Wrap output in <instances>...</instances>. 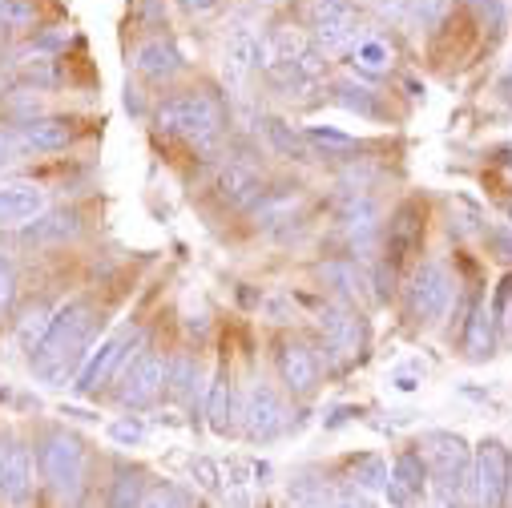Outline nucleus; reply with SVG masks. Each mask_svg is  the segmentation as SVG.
Here are the masks:
<instances>
[{"label":"nucleus","instance_id":"obj_40","mask_svg":"<svg viewBox=\"0 0 512 508\" xmlns=\"http://www.w3.org/2000/svg\"><path fill=\"white\" fill-rule=\"evenodd\" d=\"M13 295H17V271H13V263L5 259V254H0V311L13 303Z\"/></svg>","mask_w":512,"mask_h":508},{"label":"nucleus","instance_id":"obj_26","mask_svg":"<svg viewBox=\"0 0 512 508\" xmlns=\"http://www.w3.org/2000/svg\"><path fill=\"white\" fill-rule=\"evenodd\" d=\"M194 384H198V363H194L186 351H178V355L166 363V392L182 400V396L194 392Z\"/></svg>","mask_w":512,"mask_h":508},{"label":"nucleus","instance_id":"obj_27","mask_svg":"<svg viewBox=\"0 0 512 508\" xmlns=\"http://www.w3.org/2000/svg\"><path fill=\"white\" fill-rule=\"evenodd\" d=\"M335 101L347 105V109L359 113V117H379V97H375V89H367V85L339 81V85H335Z\"/></svg>","mask_w":512,"mask_h":508},{"label":"nucleus","instance_id":"obj_18","mask_svg":"<svg viewBox=\"0 0 512 508\" xmlns=\"http://www.w3.org/2000/svg\"><path fill=\"white\" fill-rule=\"evenodd\" d=\"M134 65H138L142 77H150V81H166V77L182 73V53H178L174 41H166V37H150V41L138 45Z\"/></svg>","mask_w":512,"mask_h":508},{"label":"nucleus","instance_id":"obj_12","mask_svg":"<svg viewBox=\"0 0 512 508\" xmlns=\"http://www.w3.org/2000/svg\"><path fill=\"white\" fill-rule=\"evenodd\" d=\"M33 496V456L25 444L0 452V508H29Z\"/></svg>","mask_w":512,"mask_h":508},{"label":"nucleus","instance_id":"obj_14","mask_svg":"<svg viewBox=\"0 0 512 508\" xmlns=\"http://www.w3.org/2000/svg\"><path fill=\"white\" fill-rule=\"evenodd\" d=\"M214 190H218L222 206L242 210V206L259 202V194H263V174L254 170L250 162H226L222 174H218V182H214Z\"/></svg>","mask_w":512,"mask_h":508},{"label":"nucleus","instance_id":"obj_7","mask_svg":"<svg viewBox=\"0 0 512 508\" xmlns=\"http://www.w3.org/2000/svg\"><path fill=\"white\" fill-rule=\"evenodd\" d=\"M472 492L480 500V508H504L508 496V456L496 440H488L480 448V456L472 460Z\"/></svg>","mask_w":512,"mask_h":508},{"label":"nucleus","instance_id":"obj_24","mask_svg":"<svg viewBox=\"0 0 512 508\" xmlns=\"http://www.w3.org/2000/svg\"><path fill=\"white\" fill-rule=\"evenodd\" d=\"M392 484H400L412 500L424 496V488H428V464H424V456L420 452H404L396 460V468H392Z\"/></svg>","mask_w":512,"mask_h":508},{"label":"nucleus","instance_id":"obj_3","mask_svg":"<svg viewBox=\"0 0 512 508\" xmlns=\"http://www.w3.org/2000/svg\"><path fill=\"white\" fill-rule=\"evenodd\" d=\"M41 468H45V480L57 496H77L81 492V476H85V452H81V440L69 436V432H53L45 440V452H41Z\"/></svg>","mask_w":512,"mask_h":508},{"label":"nucleus","instance_id":"obj_47","mask_svg":"<svg viewBox=\"0 0 512 508\" xmlns=\"http://www.w3.org/2000/svg\"><path fill=\"white\" fill-rule=\"evenodd\" d=\"M263 5H283V0H263Z\"/></svg>","mask_w":512,"mask_h":508},{"label":"nucleus","instance_id":"obj_11","mask_svg":"<svg viewBox=\"0 0 512 508\" xmlns=\"http://www.w3.org/2000/svg\"><path fill=\"white\" fill-rule=\"evenodd\" d=\"M166 392V359L146 351L130 363V371H125V384H121V404L130 408H150L158 396Z\"/></svg>","mask_w":512,"mask_h":508},{"label":"nucleus","instance_id":"obj_10","mask_svg":"<svg viewBox=\"0 0 512 508\" xmlns=\"http://www.w3.org/2000/svg\"><path fill=\"white\" fill-rule=\"evenodd\" d=\"M319 331H323V347L331 355L335 367H347L351 359H359V347H363V323L343 311V307H327L319 315Z\"/></svg>","mask_w":512,"mask_h":508},{"label":"nucleus","instance_id":"obj_45","mask_svg":"<svg viewBox=\"0 0 512 508\" xmlns=\"http://www.w3.org/2000/svg\"><path fill=\"white\" fill-rule=\"evenodd\" d=\"M492 242L500 246V254H504V259H512V238H508V234H492Z\"/></svg>","mask_w":512,"mask_h":508},{"label":"nucleus","instance_id":"obj_21","mask_svg":"<svg viewBox=\"0 0 512 508\" xmlns=\"http://www.w3.org/2000/svg\"><path fill=\"white\" fill-rule=\"evenodd\" d=\"M259 210V226H283V222H295V214H299V194L295 190H263L259 194V202H254Z\"/></svg>","mask_w":512,"mask_h":508},{"label":"nucleus","instance_id":"obj_13","mask_svg":"<svg viewBox=\"0 0 512 508\" xmlns=\"http://www.w3.org/2000/svg\"><path fill=\"white\" fill-rule=\"evenodd\" d=\"M134 339L138 335H130V331H117V335H109L97 351H93V359L85 363V371H81V379H77V388L81 392H97L101 384H105V379L125 363V359H130L134 363V355H130V347H134Z\"/></svg>","mask_w":512,"mask_h":508},{"label":"nucleus","instance_id":"obj_41","mask_svg":"<svg viewBox=\"0 0 512 508\" xmlns=\"http://www.w3.org/2000/svg\"><path fill=\"white\" fill-rule=\"evenodd\" d=\"M109 436H113L117 444H130V448H134V444L142 440V424H138L134 416H130V420H117V424L109 428Z\"/></svg>","mask_w":512,"mask_h":508},{"label":"nucleus","instance_id":"obj_22","mask_svg":"<svg viewBox=\"0 0 512 508\" xmlns=\"http://www.w3.org/2000/svg\"><path fill=\"white\" fill-rule=\"evenodd\" d=\"M343 234L351 238V246H367L371 242V234H375V206L367 198L355 194L343 206Z\"/></svg>","mask_w":512,"mask_h":508},{"label":"nucleus","instance_id":"obj_17","mask_svg":"<svg viewBox=\"0 0 512 508\" xmlns=\"http://www.w3.org/2000/svg\"><path fill=\"white\" fill-rule=\"evenodd\" d=\"M279 375H283V384L295 396L315 392V384H319V359H315V351L307 343H283L279 347Z\"/></svg>","mask_w":512,"mask_h":508},{"label":"nucleus","instance_id":"obj_51","mask_svg":"<svg viewBox=\"0 0 512 508\" xmlns=\"http://www.w3.org/2000/svg\"><path fill=\"white\" fill-rule=\"evenodd\" d=\"M85 508H89V504H85Z\"/></svg>","mask_w":512,"mask_h":508},{"label":"nucleus","instance_id":"obj_15","mask_svg":"<svg viewBox=\"0 0 512 508\" xmlns=\"http://www.w3.org/2000/svg\"><path fill=\"white\" fill-rule=\"evenodd\" d=\"M17 138L25 154H61L73 142V125L65 117H29L25 125H17Z\"/></svg>","mask_w":512,"mask_h":508},{"label":"nucleus","instance_id":"obj_32","mask_svg":"<svg viewBox=\"0 0 512 508\" xmlns=\"http://www.w3.org/2000/svg\"><path fill=\"white\" fill-rule=\"evenodd\" d=\"M37 17L33 0H0V33H17V29H29Z\"/></svg>","mask_w":512,"mask_h":508},{"label":"nucleus","instance_id":"obj_9","mask_svg":"<svg viewBox=\"0 0 512 508\" xmlns=\"http://www.w3.org/2000/svg\"><path fill=\"white\" fill-rule=\"evenodd\" d=\"M49 206V194L41 182H0V226L5 230H17V226H29L45 214Z\"/></svg>","mask_w":512,"mask_h":508},{"label":"nucleus","instance_id":"obj_37","mask_svg":"<svg viewBox=\"0 0 512 508\" xmlns=\"http://www.w3.org/2000/svg\"><path fill=\"white\" fill-rule=\"evenodd\" d=\"M21 158H25V146H21L17 130H0V170L13 166V162H21Z\"/></svg>","mask_w":512,"mask_h":508},{"label":"nucleus","instance_id":"obj_33","mask_svg":"<svg viewBox=\"0 0 512 508\" xmlns=\"http://www.w3.org/2000/svg\"><path fill=\"white\" fill-rule=\"evenodd\" d=\"M355 484L363 492H379V488H388V464H383L379 456H363L355 464Z\"/></svg>","mask_w":512,"mask_h":508},{"label":"nucleus","instance_id":"obj_16","mask_svg":"<svg viewBox=\"0 0 512 508\" xmlns=\"http://www.w3.org/2000/svg\"><path fill=\"white\" fill-rule=\"evenodd\" d=\"M259 45H263V37L254 33L250 25H234V29H230L226 49H222V69H226V77H230L234 85L246 81L254 69H259Z\"/></svg>","mask_w":512,"mask_h":508},{"label":"nucleus","instance_id":"obj_6","mask_svg":"<svg viewBox=\"0 0 512 508\" xmlns=\"http://www.w3.org/2000/svg\"><path fill=\"white\" fill-rule=\"evenodd\" d=\"M452 303V275L444 271V263L428 259L416 267L412 275V287H408V307L420 323H440L444 311Z\"/></svg>","mask_w":512,"mask_h":508},{"label":"nucleus","instance_id":"obj_43","mask_svg":"<svg viewBox=\"0 0 512 508\" xmlns=\"http://www.w3.org/2000/svg\"><path fill=\"white\" fill-rule=\"evenodd\" d=\"M331 508H371V504H367L363 496H355V492H343V496H339Z\"/></svg>","mask_w":512,"mask_h":508},{"label":"nucleus","instance_id":"obj_8","mask_svg":"<svg viewBox=\"0 0 512 508\" xmlns=\"http://www.w3.org/2000/svg\"><path fill=\"white\" fill-rule=\"evenodd\" d=\"M283 400L275 396L271 384H254L246 392V404H242V432L259 444V440H275L283 432Z\"/></svg>","mask_w":512,"mask_h":508},{"label":"nucleus","instance_id":"obj_19","mask_svg":"<svg viewBox=\"0 0 512 508\" xmlns=\"http://www.w3.org/2000/svg\"><path fill=\"white\" fill-rule=\"evenodd\" d=\"M424 238V206L420 202H404L396 214H392V226H388V259H404V254Z\"/></svg>","mask_w":512,"mask_h":508},{"label":"nucleus","instance_id":"obj_42","mask_svg":"<svg viewBox=\"0 0 512 508\" xmlns=\"http://www.w3.org/2000/svg\"><path fill=\"white\" fill-rule=\"evenodd\" d=\"M178 5H182L190 17H206V13H214V9L222 5V0H178Z\"/></svg>","mask_w":512,"mask_h":508},{"label":"nucleus","instance_id":"obj_38","mask_svg":"<svg viewBox=\"0 0 512 508\" xmlns=\"http://www.w3.org/2000/svg\"><path fill=\"white\" fill-rule=\"evenodd\" d=\"M452 0H412V13L424 21V25H440L444 13H448Z\"/></svg>","mask_w":512,"mask_h":508},{"label":"nucleus","instance_id":"obj_1","mask_svg":"<svg viewBox=\"0 0 512 508\" xmlns=\"http://www.w3.org/2000/svg\"><path fill=\"white\" fill-rule=\"evenodd\" d=\"M89 327H93L89 303H65L57 315H49V327L33 347L37 375L49 379V384H61L89 347Z\"/></svg>","mask_w":512,"mask_h":508},{"label":"nucleus","instance_id":"obj_39","mask_svg":"<svg viewBox=\"0 0 512 508\" xmlns=\"http://www.w3.org/2000/svg\"><path fill=\"white\" fill-rule=\"evenodd\" d=\"M371 5L383 21H408L412 17V0H371Z\"/></svg>","mask_w":512,"mask_h":508},{"label":"nucleus","instance_id":"obj_50","mask_svg":"<svg viewBox=\"0 0 512 508\" xmlns=\"http://www.w3.org/2000/svg\"><path fill=\"white\" fill-rule=\"evenodd\" d=\"M508 327H512V323H508Z\"/></svg>","mask_w":512,"mask_h":508},{"label":"nucleus","instance_id":"obj_36","mask_svg":"<svg viewBox=\"0 0 512 508\" xmlns=\"http://www.w3.org/2000/svg\"><path fill=\"white\" fill-rule=\"evenodd\" d=\"M142 508H182V496H178V488L158 484V488H150V492L142 496Z\"/></svg>","mask_w":512,"mask_h":508},{"label":"nucleus","instance_id":"obj_49","mask_svg":"<svg viewBox=\"0 0 512 508\" xmlns=\"http://www.w3.org/2000/svg\"><path fill=\"white\" fill-rule=\"evenodd\" d=\"M456 508H460V504H456Z\"/></svg>","mask_w":512,"mask_h":508},{"label":"nucleus","instance_id":"obj_34","mask_svg":"<svg viewBox=\"0 0 512 508\" xmlns=\"http://www.w3.org/2000/svg\"><path fill=\"white\" fill-rule=\"evenodd\" d=\"M311 25L315 21H347V17H359L351 0H311V9H307Z\"/></svg>","mask_w":512,"mask_h":508},{"label":"nucleus","instance_id":"obj_46","mask_svg":"<svg viewBox=\"0 0 512 508\" xmlns=\"http://www.w3.org/2000/svg\"><path fill=\"white\" fill-rule=\"evenodd\" d=\"M504 504H508V508H512V480H508V496H504Z\"/></svg>","mask_w":512,"mask_h":508},{"label":"nucleus","instance_id":"obj_2","mask_svg":"<svg viewBox=\"0 0 512 508\" xmlns=\"http://www.w3.org/2000/svg\"><path fill=\"white\" fill-rule=\"evenodd\" d=\"M226 113L210 93H182L158 105V130L166 138H186L190 146H214L222 138Z\"/></svg>","mask_w":512,"mask_h":508},{"label":"nucleus","instance_id":"obj_29","mask_svg":"<svg viewBox=\"0 0 512 508\" xmlns=\"http://www.w3.org/2000/svg\"><path fill=\"white\" fill-rule=\"evenodd\" d=\"M77 234V214L61 210V214H41L37 226L29 230V242H53V238H69Z\"/></svg>","mask_w":512,"mask_h":508},{"label":"nucleus","instance_id":"obj_31","mask_svg":"<svg viewBox=\"0 0 512 508\" xmlns=\"http://www.w3.org/2000/svg\"><path fill=\"white\" fill-rule=\"evenodd\" d=\"M303 138H307V146H315V150H323V154H351V150H359V142H355L351 134L327 130V125H311Z\"/></svg>","mask_w":512,"mask_h":508},{"label":"nucleus","instance_id":"obj_44","mask_svg":"<svg viewBox=\"0 0 512 508\" xmlns=\"http://www.w3.org/2000/svg\"><path fill=\"white\" fill-rule=\"evenodd\" d=\"M508 295H512V275L500 283V291H496V315H504V303H508Z\"/></svg>","mask_w":512,"mask_h":508},{"label":"nucleus","instance_id":"obj_30","mask_svg":"<svg viewBox=\"0 0 512 508\" xmlns=\"http://www.w3.org/2000/svg\"><path fill=\"white\" fill-rule=\"evenodd\" d=\"M267 138H271V146L283 154V158H307V138L303 134H295L287 121H267Z\"/></svg>","mask_w":512,"mask_h":508},{"label":"nucleus","instance_id":"obj_4","mask_svg":"<svg viewBox=\"0 0 512 508\" xmlns=\"http://www.w3.org/2000/svg\"><path fill=\"white\" fill-rule=\"evenodd\" d=\"M420 448L428 456V468L436 472V480L448 492H460L464 484H472V452H468V444L460 436H452V432H428Z\"/></svg>","mask_w":512,"mask_h":508},{"label":"nucleus","instance_id":"obj_48","mask_svg":"<svg viewBox=\"0 0 512 508\" xmlns=\"http://www.w3.org/2000/svg\"><path fill=\"white\" fill-rule=\"evenodd\" d=\"M508 214H512V202H508Z\"/></svg>","mask_w":512,"mask_h":508},{"label":"nucleus","instance_id":"obj_20","mask_svg":"<svg viewBox=\"0 0 512 508\" xmlns=\"http://www.w3.org/2000/svg\"><path fill=\"white\" fill-rule=\"evenodd\" d=\"M347 57H351V65H355L363 77H383V73H392V65H396L392 45L379 41V37H371V33H363V37L351 45Z\"/></svg>","mask_w":512,"mask_h":508},{"label":"nucleus","instance_id":"obj_5","mask_svg":"<svg viewBox=\"0 0 512 508\" xmlns=\"http://www.w3.org/2000/svg\"><path fill=\"white\" fill-rule=\"evenodd\" d=\"M307 49H311V37H307L299 25L279 21V25L267 29V37H263V45H259V69H263L275 85H283V81L291 77L295 61H299Z\"/></svg>","mask_w":512,"mask_h":508},{"label":"nucleus","instance_id":"obj_25","mask_svg":"<svg viewBox=\"0 0 512 508\" xmlns=\"http://www.w3.org/2000/svg\"><path fill=\"white\" fill-rule=\"evenodd\" d=\"M142 496H146V480L142 472H117L113 484H109V508H142Z\"/></svg>","mask_w":512,"mask_h":508},{"label":"nucleus","instance_id":"obj_35","mask_svg":"<svg viewBox=\"0 0 512 508\" xmlns=\"http://www.w3.org/2000/svg\"><path fill=\"white\" fill-rule=\"evenodd\" d=\"M21 77H25L29 85H53V81H57L53 57H45V53H37V57H25V61H21Z\"/></svg>","mask_w":512,"mask_h":508},{"label":"nucleus","instance_id":"obj_23","mask_svg":"<svg viewBox=\"0 0 512 508\" xmlns=\"http://www.w3.org/2000/svg\"><path fill=\"white\" fill-rule=\"evenodd\" d=\"M206 416H210V428H214L218 436H222V432H230V375H226V367H218V371H214V379H210Z\"/></svg>","mask_w":512,"mask_h":508},{"label":"nucleus","instance_id":"obj_28","mask_svg":"<svg viewBox=\"0 0 512 508\" xmlns=\"http://www.w3.org/2000/svg\"><path fill=\"white\" fill-rule=\"evenodd\" d=\"M464 347H468L472 359H488V355H492V319H488L484 307L472 311L468 331H464Z\"/></svg>","mask_w":512,"mask_h":508}]
</instances>
